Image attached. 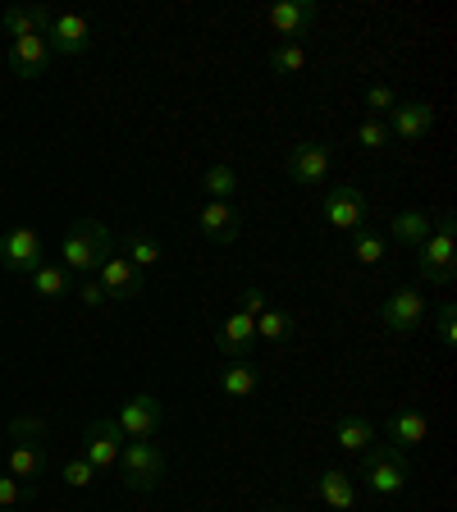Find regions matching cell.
<instances>
[{"label":"cell","mask_w":457,"mask_h":512,"mask_svg":"<svg viewBox=\"0 0 457 512\" xmlns=\"http://www.w3.org/2000/svg\"><path fill=\"white\" fill-rule=\"evenodd\" d=\"M64 270H78V275H96V270L106 266L110 256H115V234H110L101 220L83 215L74 220V229L64 234Z\"/></svg>","instance_id":"6da1fadb"},{"label":"cell","mask_w":457,"mask_h":512,"mask_svg":"<svg viewBox=\"0 0 457 512\" xmlns=\"http://www.w3.org/2000/svg\"><path fill=\"white\" fill-rule=\"evenodd\" d=\"M357 476H362V485L375 499H394V494H403L412 485V462L394 444H371L362 453V462H357Z\"/></svg>","instance_id":"7a4b0ae2"},{"label":"cell","mask_w":457,"mask_h":512,"mask_svg":"<svg viewBox=\"0 0 457 512\" xmlns=\"http://www.w3.org/2000/svg\"><path fill=\"white\" fill-rule=\"evenodd\" d=\"M416 275L439 288L453 284V275H457V220L453 215H439L430 238L416 247Z\"/></svg>","instance_id":"3957f363"},{"label":"cell","mask_w":457,"mask_h":512,"mask_svg":"<svg viewBox=\"0 0 457 512\" xmlns=\"http://www.w3.org/2000/svg\"><path fill=\"white\" fill-rule=\"evenodd\" d=\"M115 467H119V476H124L128 490L147 494V490H156L160 476H165V453H160L151 439H128V444L119 448Z\"/></svg>","instance_id":"277c9868"},{"label":"cell","mask_w":457,"mask_h":512,"mask_svg":"<svg viewBox=\"0 0 457 512\" xmlns=\"http://www.w3.org/2000/svg\"><path fill=\"white\" fill-rule=\"evenodd\" d=\"M124 430H119V421L110 412H101V416H92L87 421V430H83V458L92 462V471L101 476V471H110L119 462V448H124Z\"/></svg>","instance_id":"5b68a950"},{"label":"cell","mask_w":457,"mask_h":512,"mask_svg":"<svg viewBox=\"0 0 457 512\" xmlns=\"http://www.w3.org/2000/svg\"><path fill=\"white\" fill-rule=\"evenodd\" d=\"M380 320H384V330L389 334H416L421 325H426V293L421 288H412V284H403V288H394L389 298H384V307H380Z\"/></svg>","instance_id":"8992f818"},{"label":"cell","mask_w":457,"mask_h":512,"mask_svg":"<svg viewBox=\"0 0 457 512\" xmlns=\"http://www.w3.org/2000/svg\"><path fill=\"white\" fill-rule=\"evenodd\" d=\"M42 238L32 234L28 224H14V229H5L0 234V266L14 270V275H32V270L42 266Z\"/></svg>","instance_id":"52a82bcc"},{"label":"cell","mask_w":457,"mask_h":512,"mask_svg":"<svg viewBox=\"0 0 457 512\" xmlns=\"http://www.w3.org/2000/svg\"><path fill=\"white\" fill-rule=\"evenodd\" d=\"M115 421H119V430H124L128 439H151L160 426H165V403H160L156 394H133L115 412Z\"/></svg>","instance_id":"ba28073f"},{"label":"cell","mask_w":457,"mask_h":512,"mask_svg":"<svg viewBox=\"0 0 457 512\" xmlns=\"http://www.w3.org/2000/svg\"><path fill=\"white\" fill-rule=\"evenodd\" d=\"M325 224H334V229H366V215H371V206H366V197L352 183H334L330 192H325Z\"/></svg>","instance_id":"9c48e42d"},{"label":"cell","mask_w":457,"mask_h":512,"mask_svg":"<svg viewBox=\"0 0 457 512\" xmlns=\"http://www.w3.org/2000/svg\"><path fill=\"white\" fill-rule=\"evenodd\" d=\"M96 275H101L96 284L106 288V298H115V302H133V298H142V293H147V279H142V270L133 266L128 256H110Z\"/></svg>","instance_id":"30bf717a"},{"label":"cell","mask_w":457,"mask_h":512,"mask_svg":"<svg viewBox=\"0 0 457 512\" xmlns=\"http://www.w3.org/2000/svg\"><path fill=\"white\" fill-rule=\"evenodd\" d=\"M330 165H334L330 142H302V147H293V156H288V179L293 183H325Z\"/></svg>","instance_id":"8fae6325"},{"label":"cell","mask_w":457,"mask_h":512,"mask_svg":"<svg viewBox=\"0 0 457 512\" xmlns=\"http://www.w3.org/2000/svg\"><path fill=\"white\" fill-rule=\"evenodd\" d=\"M46 46H51V55H83L87 46H92V23L83 19V14H55L51 32H46Z\"/></svg>","instance_id":"7c38bea8"},{"label":"cell","mask_w":457,"mask_h":512,"mask_svg":"<svg viewBox=\"0 0 457 512\" xmlns=\"http://www.w3.org/2000/svg\"><path fill=\"white\" fill-rule=\"evenodd\" d=\"M197 229H202V238H211V243H234V238L243 234V211H238L234 202H206L202 215H197Z\"/></svg>","instance_id":"4fadbf2b"},{"label":"cell","mask_w":457,"mask_h":512,"mask_svg":"<svg viewBox=\"0 0 457 512\" xmlns=\"http://www.w3.org/2000/svg\"><path fill=\"white\" fill-rule=\"evenodd\" d=\"M51 46H46V37H19V42H10V74L14 78H42L46 69H51Z\"/></svg>","instance_id":"5bb4252c"},{"label":"cell","mask_w":457,"mask_h":512,"mask_svg":"<svg viewBox=\"0 0 457 512\" xmlns=\"http://www.w3.org/2000/svg\"><path fill=\"white\" fill-rule=\"evenodd\" d=\"M384 435H389V444L394 448H416L430 439V416L416 412V407H398V412H389V421H384Z\"/></svg>","instance_id":"9a60e30c"},{"label":"cell","mask_w":457,"mask_h":512,"mask_svg":"<svg viewBox=\"0 0 457 512\" xmlns=\"http://www.w3.org/2000/svg\"><path fill=\"white\" fill-rule=\"evenodd\" d=\"M270 28L279 32V37H302V32L316 28L320 10L311 5V0H279V5H270Z\"/></svg>","instance_id":"2e32d148"},{"label":"cell","mask_w":457,"mask_h":512,"mask_svg":"<svg viewBox=\"0 0 457 512\" xmlns=\"http://www.w3.org/2000/svg\"><path fill=\"white\" fill-rule=\"evenodd\" d=\"M252 343H256V320L243 316V311H234V316H229L220 330H215V348H220L229 362H247Z\"/></svg>","instance_id":"e0dca14e"},{"label":"cell","mask_w":457,"mask_h":512,"mask_svg":"<svg viewBox=\"0 0 457 512\" xmlns=\"http://www.w3.org/2000/svg\"><path fill=\"white\" fill-rule=\"evenodd\" d=\"M435 124V106L430 101H398L394 106V119H389V133L403 142H421Z\"/></svg>","instance_id":"ac0fdd59"},{"label":"cell","mask_w":457,"mask_h":512,"mask_svg":"<svg viewBox=\"0 0 457 512\" xmlns=\"http://www.w3.org/2000/svg\"><path fill=\"white\" fill-rule=\"evenodd\" d=\"M0 23H5V32H10L14 42H19V37H46L55 23V10L51 5H28V10H23V5H10V10L0 14Z\"/></svg>","instance_id":"d6986e66"},{"label":"cell","mask_w":457,"mask_h":512,"mask_svg":"<svg viewBox=\"0 0 457 512\" xmlns=\"http://www.w3.org/2000/svg\"><path fill=\"white\" fill-rule=\"evenodd\" d=\"M316 494L330 503L334 512H352V508H357V480H352L348 471H339V467L320 471V476H316Z\"/></svg>","instance_id":"ffe728a7"},{"label":"cell","mask_w":457,"mask_h":512,"mask_svg":"<svg viewBox=\"0 0 457 512\" xmlns=\"http://www.w3.org/2000/svg\"><path fill=\"white\" fill-rule=\"evenodd\" d=\"M334 444L343 448V453H352V458H362L366 448L375 444V426L366 421V416H339V426H334Z\"/></svg>","instance_id":"44dd1931"},{"label":"cell","mask_w":457,"mask_h":512,"mask_svg":"<svg viewBox=\"0 0 457 512\" xmlns=\"http://www.w3.org/2000/svg\"><path fill=\"white\" fill-rule=\"evenodd\" d=\"M5 471H10L14 480H23V485H37V476L46 471V453L42 444H14L10 458H5Z\"/></svg>","instance_id":"7402d4cb"},{"label":"cell","mask_w":457,"mask_h":512,"mask_svg":"<svg viewBox=\"0 0 457 512\" xmlns=\"http://www.w3.org/2000/svg\"><path fill=\"white\" fill-rule=\"evenodd\" d=\"M430 229H435V220H430L426 211H398L394 220H389V234L403 247H421L430 238Z\"/></svg>","instance_id":"603a6c76"},{"label":"cell","mask_w":457,"mask_h":512,"mask_svg":"<svg viewBox=\"0 0 457 512\" xmlns=\"http://www.w3.org/2000/svg\"><path fill=\"white\" fill-rule=\"evenodd\" d=\"M256 384H261V371H256L252 362H229V366L220 371V389H224L229 398H252Z\"/></svg>","instance_id":"cb8c5ba5"},{"label":"cell","mask_w":457,"mask_h":512,"mask_svg":"<svg viewBox=\"0 0 457 512\" xmlns=\"http://www.w3.org/2000/svg\"><path fill=\"white\" fill-rule=\"evenodd\" d=\"M128 261H133V266L138 270H151L160 261V256H165V247H160V238L151 234L147 224H138V229H133V234H128Z\"/></svg>","instance_id":"d4e9b609"},{"label":"cell","mask_w":457,"mask_h":512,"mask_svg":"<svg viewBox=\"0 0 457 512\" xmlns=\"http://www.w3.org/2000/svg\"><path fill=\"white\" fill-rule=\"evenodd\" d=\"M32 293L37 298H46V302H55V298H64L69 293V270L64 266H55V261H42V266L32 270Z\"/></svg>","instance_id":"484cf974"},{"label":"cell","mask_w":457,"mask_h":512,"mask_svg":"<svg viewBox=\"0 0 457 512\" xmlns=\"http://www.w3.org/2000/svg\"><path fill=\"white\" fill-rule=\"evenodd\" d=\"M352 256L362 266H380L384 256H389V238L375 234V229H352Z\"/></svg>","instance_id":"4316f807"},{"label":"cell","mask_w":457,"mask_h":512,"mask_svg":"<svg viewBox=\"0 0 457 512\" xmlns=\"http://www.w3.org/2000/svg\"><path fill=\"white\" fill-rule=\"evenodd\" d=\"M202 188H206V197H211V202H229V197L238 192V170H234V165H211V170H206V179H202Z\"/></svg>","instance_id":"83f0119b"},{"label":"cell","mask_w":457,"mask_h":512,"mask_svg":"<svg viewBox=\"0 0 457 512\" xmlns=\"http://www.w3.org/2000/svg\"><path fill=\"white\" fill-rule=\"evenodd\" d=\"M288 334H293V316H288V311L266 307L261 316H256V339H266V343H284Z\"/></svg>","instance_id":"f1b7e54d"},{"label":"cell","mask_w":457,"mask_h":512,"mask_svg":"<svg viewBox=\"0 0 457 512\" xmlns=\"http://www.w3.org/2000/svg\"><path fill=\"white\" fill-rule=\"evenodd\" d=\"M266 60H270V69H275V74H284V78H293V74H302V69H307V51H302L298 42H279Z\"/></svg>","instance_id":"f546056e"},{"label":"cell","mask_w":457,"mask_h":512,"mask_svg":"<svg viewBox=\"0 0 457 512\" xmlns=\"http://www.w3.org/2000/svg\"><path fill=\"white\" fill-rule=\"evenodd\" d=\"M32 494H37V485H23L10 471H0V508H23Z\"/></svg>","instance_id":"4dcf8cb0"},{"label":"cell","mask_w":457,"mask_h":512,"mask_svg":"<svg viewBox=\"0 0 457 512\" xmlns=\"http://www.w3.org/2000/svg\"><path fill=\"white\" fill-rule=\"evenodd\" d=\"M357 142H362L366 151H384L389 142H394V133H389V119H366V124L357 128Z\"/></svg>","instance_id":"1f68e13d"},{"label":"cell","mask_w":457,"mask_h":512,"mask_svg":"<svg viewBox=\"0 0 457 512\" xmlns=\"http://www.w3.org/2000/svg\"><path fill=\"white\" fill-rule=\"evenodd\" d=\"M42 435H46L42 416H14V421H10V439H14V444H42Z\"/></svg>","instance_id":"d6a6232c"},{"label":"cell","mask_w":457,"mask_h":512,"mask_svg":"<svg viewBox=\"0 0 457 512\" xmlns=\"http://www.w3.org/2000/svg\"><path fill=\"white\" fill-rule=\"evenodd\" d=\"M394 106H398V92L389 83H371V92H366V110H371V119H380V115H394Z\"/></svg>","instance_id":"836d02e7"},{"label":"cell","mask_w":457,"mask_h":512,"mask_svg":"<svg viewBox=\"0 0 457 512\" xmlns=\"http://www.w3.org/2000/svg\"><path fill=\"white\" fill-rule=\"evenodd\" d=\"M92 480H96V471H92V462H87V458L64 462V485H69V490H87Z\"/></svg>","instance_id":"e575fe53"},{"label":"cell","mask_w":457,"mask_h":512,"mask_svg":"<svg viewBox=\"0 0 457 512\" xmlns=\"http://www.w3.org/2000/svg\"><path fill=\"white\" fill-rule=\"evenodd\" d=\"M439 343L457 348V307L453 302H439Z\"/></svg>","instance_id":"d590c367"},{"label":"cell","mask_w":457,"mask_h":512,"mask_svg":"<svg viewBox=\"0 0 457 512\" xmlns=\"http://www.w3.org/2000/svg\"><path fill=\"white\" fill-rule=\"evenodd\" d=\"M238 311H243V316H261V311H266V288H247V293H238Z\"/></svg>","instance_id":"8d00e7d4"},{"label":"cell","mask_w":457,"mask_h":512,"mask_svg":"<svg viewBox=\"0 0 457 512\" xmlns=\"http://www.w3.org/2000/svg\"><path fill=\"white\" fill-rule=\"evenodd\" d=\"M78 302H83V307H101V302H110V298H106V288L96 284V279H87V284L78 288Z\"/></svg>","instance_id":"74e56055"},{"label":"cell","mask_w":457,"mask_h":512,"mask_svg":"<svg viewBox=\"0 0 457 512\" xmlns=\"http://www.w3.org/2000/svg\"><path fill=\"white\" fill-rule=\"evenodd\" d=\"M270 512H288V508H270Z\"/></svg>","instance_id":"f35d334b"},{"label":"cell","mask_w":457,"mask_h":512,"mask_svg":"<svg viewBox=\"0 0 457 512\" xmlns=\"http://www.w3.org/2000/svg\"><path fill=\"white\" fill-rule=\"evenodd\" d=\"M0 512H14V508H0Z\"/></svg>","instance_id":"ab89813d"}]
</instances>
